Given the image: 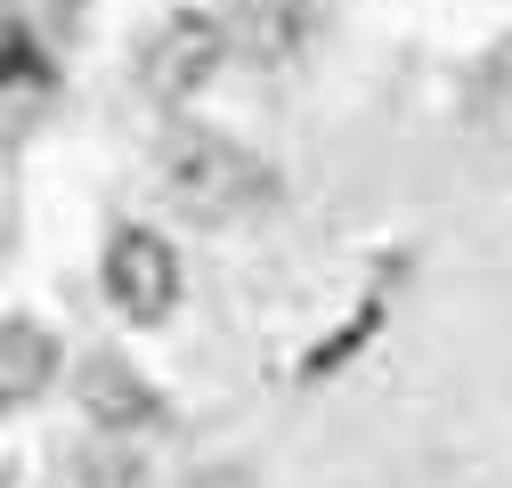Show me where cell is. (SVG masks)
<instances>
[{"instance_id":"277c9868","label":"cell","mask_w":512,"mask_h":488,"mask_svg":"<svg viewBox=\"0 0 512 488\" xmlns=\"http://www.w3.org/2000/svg\"><path fill=\"white\" fill-rule=\"evenodd\" d=\"M317 17H326L317 0H236L228 41H236L244 57H261V66H285V57H301V49H309Z\"/></svg>"},{"instance_id":"6da1fadb","label":"cell","mask_w":512,"mask_h":488,"mask_svg":"<svg viewBox=\"0 0 512 488\" xmlns=\"http://www.w3.org/2000/svg\"><path fill=\"white\" fill-rule=\"evenodd\" d=\"M163 179H171L179 212H196V220H236V212H252V204H269V188H277L269 163L244 155V147L220 139V131H179L171 155H163Z\"/></svg>"},{"instance_id":"52a82bcc","label":"cell","mask_w":512,"mask_h":488,"mask_svg":"<svg viewBox=\"0 0 512 488\" xmlns=\"http://www.w3.org/2000/svg\"><path fill=\"white\" fill-rule=\"evenodd\" d=\"M17 9H25V17H74L82 0H17Z\"/></svg>"},{"instance_id":"3957f363","label":"cell","mask_w":512,"mask_h":488,"mask_svg":"<svg viewBox=\"0 0 512 488\" xmlns=\"http://www.w3.org/2000/svg\"><path fill=\"white\" fill-rule=\"evenodd\" d=\"M106 293H114L122 318H163L171 301H179V261H171V244L147 236V228H122V236L106 244Z\"/></svg>"},{"instance_id":"7a4b0ae2","label":"cell","mask_w":512,"mask_h":488,"mask_svg":"<svg viewBox=\"0 0 512 488\" xmlns=\"http://www.w3.org/2000/svg\"><path fill=\"white\" fill-rule=\"evenodd\" d=\"M220 57H228V25H220V17H171V25L147 41V57H139V82H147L155 98H196V90L220 74Z\"/></svg>"},{"instance_id":"5b68a950","label":"cell","mask_w":512,"mask_h":488,"mask_svg":"<svg viewBox=\"0 0 512 488\" xmlns=\"http://www.w3.org/2000/svg\"><path fill=\"white\" fill-rule=\"evenodd\" d=\"M82 399H90L98 423H114V432H139V423H155L147 383H131V366H114V358H90V366H82Z\"/></svg>"},{"instance_id":"8992f818","label":"cell","mask_w":512,"mask_h":488,"mask_svg":"<svg viewBox=\"0 0 512 488\" xmlns=\"http://www.w3.org/2000/svg\"><path fill=\"white\" fill-rule=\"evenodd\" d=\"M0 383H9V399H33L49 383V334L41 326H9V342H0Z\"/></svg>"}]
</instances>
